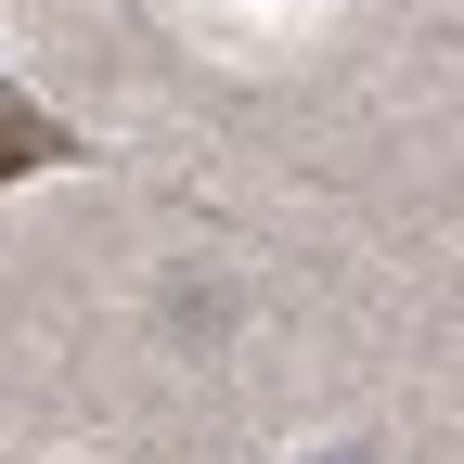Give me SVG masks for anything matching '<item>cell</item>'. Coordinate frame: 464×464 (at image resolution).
Segmentation results:
<instances>
[{
  "label": "cell",
  "instance_id": "6da1fadb",
  "mask_svg": "<svg viewBox=\"0 0 464 464\" xmlns=\"http://www.w3.org/2000/svg\"><path fill=\"white\" fill-rule=\"evenodd\" d=\"M65 155V130H52V116H26L14 91H0V168H52Z\"/></svg>",
  "mask_w": 464,
  "mask_h": 464
}]
</instances>
